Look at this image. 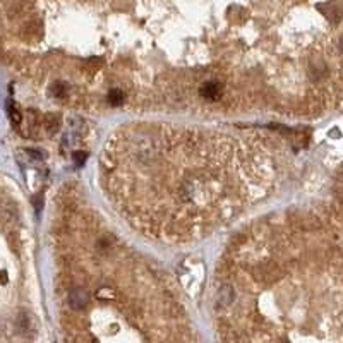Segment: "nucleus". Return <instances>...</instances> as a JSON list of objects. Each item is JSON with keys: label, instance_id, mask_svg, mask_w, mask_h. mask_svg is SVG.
<instances>
[{"label": "nucleus", "instance_id": "1", "mask_svg": "<svg viewBox=\"0 0 343 343\" xmlns=\"http://www.w3.org/2000/svg\"><path fill=\"white\" fill-rule=\"evenodd\" d=\"M254 275L263 281H276L278 278H281L283 269L276 263H266V264H261L254 271Z\"/></svg>", "mask_w": 343, "mask_h": 343}, {"label": "nucleus", "instance_id": "2", "mask_svg": "<svg viewBox=\"0 0 343 343\" xmlns=\"http://www.w3.org/2000/svg\"><path fill=\"white\" fill-rule=\"evenodd\" d=\"M89 304V293L84 288H74L69 293V305L76 311H81Z\"/></svg>", "mask_w": 343, "mask_h": 343}, {"label": "nucleus", "instance_id": "3", "mask_svg": "<svg viewBox=\"0 0 343 343\" xmlns=\"http://www.w3.org/2000/svg\"><path fill=\"white\" fill-rule=\"evenodd\" d=\"M234 299H235L234 287L230 283H223L220 287L218 293H216V305L218 307H228V305H232Z\"/></svg>", "mask_w": 343, "mask_h": 343}, {"label": "nucleus", "instance_id": "4", "mask_svg": "<svg viewBox=\"0 0 343 343\" xmlns=\"http://www.w3.org/2000/svg\"><path fill=\"white\" fill-rule=\"evenodd\" d=\"M199 93H201V96L206 98V100H218V98L222 96V93H223V88H222V84H220V83L210 81V83L201 86Z\"/></svg>", "mask_w": 343, "mask_h": 343}, {"label": "nucleus", "instance_id": "5", "mask_svg": "<svg viewBox=\"0 0 343 343\" xmlns=\"http://www.w3.org/2000/svg\"><path fill=\"white\" fill-rule=\"evenodd\" d=\"M60 122H62V120H60V117L57 115V113H48V115L43 118V127L52 136V134H55L57 130H59Z\"/></svg>", "mask_w": 343, "mask_h": 343}, {"label": "nucleus", "instance_id": "6", "mask_svg": "<svg viewBox=\"0 0 343 343\" xmlns=\"http://www.w3.org/2000/svg\"><path fill=\"white\" fill-rule=\"evenodd\" d=\"M7 112H9V118L12 120V124H14V125L21 124L23 113H21V110L18 108V105L14 103V100H9V101H7Z\"/></svg>", "mask_w": 343, "mask_h": 343}, {"label": "nucleus", "instance_id": "7", "mask_svg": "<svg viewBox=\"0 0 343 343\" xmlns=\"http://www.w3.org/2000/svg\"><path fill=\"white\" fill-rule=\"evenodd\" d=\"M18 326H19V329H21L23 333H31L33 328H35V324H33V317L30 316V314L23 312L21 316H19V319H18Z\"/></svg>", "mask_w": 343, "mask_h": 343}, {"label": "nucleus", "instance_id": "8", "mask_svg": "<svg viewBox=\"0 0 343 343\" xmlns=\"http://www.w3.org/2000/svg\"><path fill=\"white\" fill-rule=\"evenodd\" d=\"M108 103L112 105V107H118V105L124 103V93L120 91V89H112V91L108 93Z\"/></svg>", "mask_w": 343, "mask_h": 343}, {"label": "nucleus", "instance_id": "9", "mask_svg": "<svg viewBox=\"0 0 343 343\" xmlns=\"http://www.w3.org/2000/svg\"><path fill=\"white\" fill-rule=\"evenodd\" d=\"M50 95L54 98H64L65 95H67V88H65L64 83L55 81V83L50 86Z\"/></svg>", "mask_w": 343, "mask_h": 343}, {"label": "nucleus", "instance_id": "10", "mask_svg": "<svg viewBox=\"0 0 343 343\" xmlns=\"http://www.w3.org/2000/svg\"><path fill=\"white\" fill-rule=\"evenodd\" d=\"M112 246H113V240L110 239V237H101V239L98 240V251H108Z\"/></svg>", "mask_w": 343, "mask_h": 343}, {"label": "nucleus", "instance_id": "11", "mask_svg": "<svg viewBox=\"0 0 343 343\" xmlns=\"http://www.w3.org/2000/svg\"><path fill=\"white\" fill-rule=\"evenodd\" d=\"M86 158H88V154H86L84 151H76L74 153V163L77 166H83L86 163Z\"/></svg>", "mask_w": 343, "mask_h": 343}, {"label": "nucleus", "instance_id": "12", "mask_svg": "<svg viewBox=\"0 0 343 343\" xmlns=\"http://www.w3.org/2000/svg\"><path fill=\"white\" fill-rule=\"evenodd\" d=\"M33 206H35V210L38 211V213L43 210V196L42 194H35V198H33Z\"/></svg>", "mask_w": 343, "mask_h": 343}, {"label": "nucleus", "instance_id": "13", "mask_svg": "<svg viewBox=\"0 0 343 343\" xmlns=\"http://www.w3.org/2000/svg\"><path fill=\"white\" fill-rule=\"evenodd\" d=\"M26 153H30V156L38 158V160H42V158H43V153H42L40 149H31V148H28V149H26Z\"/></svg>", "mask_w": 343, "mask_h": 343}]
</instances>
